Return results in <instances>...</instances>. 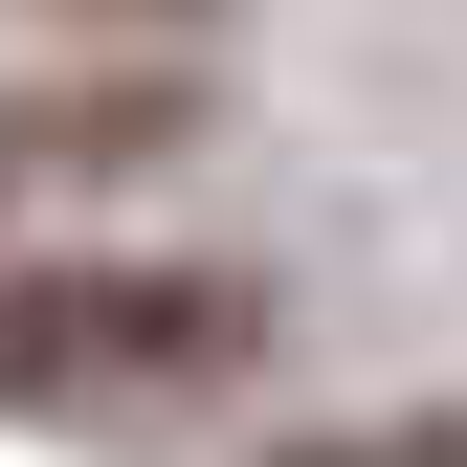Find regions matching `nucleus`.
Here are the masks:
<instances>
[{"label": "nucleus", "mask_w": 467, "mask_h": 467, "mask_svg": "<svg viewBox=\"0 0 467 467\" xmlns=\"http://www.w3.org/2000/svg\"><path fill=\"white\" fill-rule=\"evenodd\" d=\"M245 357V267H0V400H156Z\"/></svg>", "instance_id": "obj_1"}, {"label": "nucleus", "mask_w": 467, "mask_h": 467, "mask_svg": "<svg viewBox=\"0 0 467 467\" xmlns=\"http://www.w3.org/2000/svg\"><path fill=\"white\" fill-rule=\"evenodd\" d=\"M267 467H467V423H334V445H267Z\"/></svg>", "instance_id": "obj_2"}]
</instances>
